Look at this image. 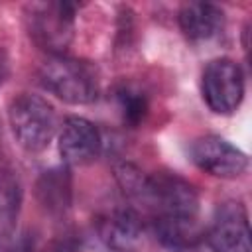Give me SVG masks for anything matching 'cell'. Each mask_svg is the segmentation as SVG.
Returning a JSON list of instances; mask_svg holds the SVG:
<instances>
[{
    "mask_svg": "<svg viewBox=\"0 0 252 252\" xmlns=\"http://www.w3.org/2000/svg\"><path fill=\"white\" fill-rule=\"evenodd\" d=\"M191 159L201 171L220 179H234L248 167V156L220 136H203L195 140L191 146Z\"/></svg>",
    "mask_w": 252,
    "mask_h": 252,
    "instance_id": "8992f818",
    "label": "cell"
},
{
    "mask_svg": "<svg viewBox=\"0 0 252 252\" xmlns=\"http://www.w3.org/2000/svg\"><path fill=\"white\" fill-rule=\"evenodd\" d=\"M179 28L191 41H205L217 35L224 22V12L211 2H187L177 14Z\"/></svg>",
    "mask_w": 252,
    "mask_h": 252,
    "instance_id": "30bf717a",
    "label": "cell"
},
{
    "mask_svg": "<svg viewBox=\"0 0 252 252\" xmlns=\"http://www.w3.org/2000/svg\"><path fill=\"white\" fill-rule=\"evenodd\" d=\"M6 252H35L33 238H32L30 234H20V236H16V238L8 244Z\"/></svg>",
    "mask_w": 252,
    "mask_h": 252,
    "instance_id": "2e32d148",
    "label": "cell"
},
{
    "mask_svg": "<svg viewBox=\"0 0 252 252\" xmlns=\"http://www.w3.org/2000/svg\"><path fill=\"white\" fill-rule=\"evenodd\" d=\"M114 173H116V179H118L120 187L124 189V193H128L130 197H136V199H146L148 175H144V171H140L132 163H120L114 169Z\"/></svg>",
    "mask_w": 252,
    "mask_h": 252,
    "instance_id": "9a60e30c",
    "label": "cell"
},
{
    "mask_svg": "<svg viewBox=\"0 0 252 252\" xmlns=\"http://www.w3.org/2000/svg\"><path fill=\"white\" fill-rule=\"evenodd\" d=\"M22 189L12 171H0V236H10L20 213Z\"/></svg>",
    "mask_w": 252,
    "mask_h": 252,
    "instance_id": "4fadbf2b",
    "label": "cell"
},
{
    "mask_svg": "<svg viewBox=\"0 0 252 252\" xmlns=\"http://www.w3.org/2000/svg\"><path fill=\"white\" fill-rule=\"evenodd\" d=\"M8 120L16 142L28 152H41L49 146L55 134L53 106L30 93H22L10 102Z\"/></svg>",
    "mask_w": 252,
    "mask_h": 252,
    "instance_id": "7a4b0ae2",
    "label": "cell"
},
{
    "mask_svg": "<svg viewBox=\"0 0 252 252\" xmlns=\"http://www.w3.org/2000/svg\"><path fill=\"white\" fill-rule=\"evenodd\" d=\"M39 83L69 104H89L98 96L96 69L83 59L51 55L39 69Z\"/></svg>",
    "mask_w": 252,
    "mask_h": 252,
    "instance_id": "6da1fadb",
    "label": "cell"
},
{
    "mask_svg": "<svg viewBox=\"0 0 252 252\" xmlns=\"http://www.w3.org/2000/svg\"><path fill=\"white\" fill-rule=\"evenodd\" d=\"M71 175L65 167H51L43 171L35 183V197L51 215L65 213L71 207Z\"/></svg>",
    "mask_w": 252,
    "mask_h": 252,
    "instance_id": "8fae6325",
    "label": "cell"
},
{
    "mask_svg": "<svg viewBox=\"0 0 252 252\" xmlns=\"http://www.w3.org/2000/svg\"><path fill=\"white\" fill-rule=\"evenodd\" d=\"M116 100H118L122 120L128 126L136 128L140 122H144V118L148 114V98L142 91H138L130 85H124L116 91Z\"/></svg>",
    "mask_w": 252,
    "mask_h": 252,
    "instance_id": "5bb4252c",
    "label": "cell"
},
{
    "mask_svg": "<svg viewBox=\"0 0 252 252\" xmlns=\"http://www.w3.org/2000/svg\"><path fill=\"white\" fill-rule=\"evenodd\" d=\"M100 152V134L93 122L69 116L59 134V154L67 165H87Z\"/></svg>",
    "mask_w": 252,
    "mask_h": 252,
    "instance_id": "ba28073f",
    "label": "cell"
},
{
    "mask_svg": "<svg viewBox=\"0 0 252 252\" xmlns=\"http://www.w3.org/2000/svg\"><path fill=\"white\" fill-rule=\"evenodd\" d=\"M213 252H250V224L240 203H222L205 234Z\"/></svg>",
    "mask_w": 252,
    "mask_h": 252,
    "instance_id": "52a82bcc",
    "label": "cell"
},
{
    "mask_svg": "<svg viewBox=\"0 0 252 252\" xmlns=\"http://www.w3.org/2000/svg\"><path fill=\"white\" fill-rule=\"evenodd\" d=\"M156 234L161 240V244L171 250L193 248L201 236L195 219L189 220V219H169V217L156 219Z\"/></svg>",
    "mask_w": 252,
    "mask_h": 252,
    "instance_id": "7c38bea8",
    "label": "cell"
},
{
    "mask_svg": "<svg viewBox=\"0 0 252 252\" xmlns=\"http://www.w3.org/2000/svg\"><path fill=\"white\" fill-rule=\"evenodd\" d=\"M8 71H10L8 55H6V51L0 47V87L4 85V81H6V77H8Z\"/></svg>",
    "mask_w": 252,
    "mask_h": 252,
    "instance_id": "e0dca14e",
    "label": "cell"
},
{
    "mask_svg": "<svg viewBox=\"0 0 252 252\" xmlns=\"http://www.w3.org/2000/svg\"><path fill=\"white\" fill-rule=\"evenodd\" d=\"M98 234L116 252H130L142 236V220L132 209H114L100 219Z\"/></svg>",
    "mask_w": 252,
    "mask_h": 252,
    "instance_id": "9c48e42d",
    "label": "cell"
},
{
    "mask_svg": "<svg viewBox=\"0 0 252 252\" xmlns=\"http://www.w3.org/2000/svg\"><path fill=\"white\" fill-rule=\"evenodd\" d=\"M152 203L159 217L169 219H189L193 220L199 211V197L197 191L189 181L175 173H156L148 177L146 199Z\"/></svg>",
    "mask_w": 252,
    "mask_h": 252,
    "instance_id": "5b68a950",
    "label": "cell"
},
{
    "mask_svg": "<svg viewBox=\"0 0 252 252\" xmlns=\"http://www.w3.org/2000/svg\"><path fill=\"white\" fill-rule=\"evenodd\" d=\"M207 106L217 114H232L244 96V75L236 61L220 57L211 61L201 79Z\"/></svg>",
    "mask_w": 252,
    "mask_h": 252,
    "instance_id": "277c9868",
    "label": "cell"
},
{
    "mask_svg": "<svg viewBox=\"0 0 252 252\" xmlns=\"http://www.w3.org/2000/svg\"><path fill=\"white\" fill-rule=\"evenodd\" d=\"M75 4L71 2H37L26 10L28 33L45 51L63 55L73 39Z\"/></svg>",
    "mask_w": 252,
    "mask_h": 252,
    "instance_id": "3957f363",
    "label": "cell"
}]
</instances>
